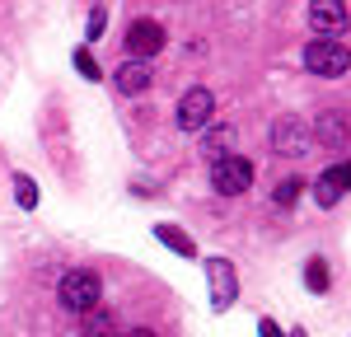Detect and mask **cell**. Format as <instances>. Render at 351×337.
<instances>
[{
	"instance_id": "6da1fadb",
	"label": "cell",
	"mask_w": 351,
	"mask_h": 337,
	"mask_svg": "<svg viewBox=\"0 0 351 337\" xmlns=\"http://www.w3.org/2000/svg\"><path fill=\"white\" fill-rule=\"evenodd\" d=\"M56 300H61L66 314H89V309H99V300H104V281H99V272H89V267H75V272L61 277Z\"/></svg>"
},
{
	"instance_id": "7a4b0ae2",
	"label": "cell",
	"mask_w": 351,
	"mask_h": 337,
	"mask_svg": "<svg viewBox=\"0 0 351 337\" xmlns=\"http://www.w3.org/2000/svg\"><path fill=\"white\" fill-rule=\"evenodd\" d=\"M304 71H309V75H324V80H337V75L351 71V52L342 47V42L314 38V42L304 47Z\"/></svg>"
},
{
	"instance_id": "3957f363",
	"label": "cell",
	"mask_w": 351,
	"mask_h": 337,
	"mask_svg": "<svg viewBox=\"0 0 351 337\" xmlns=\"http://www.w3.org/2000/svg\"><path fill=\"white\" fill-rule=\"evenodd\" d=\"M211 188L220 197H239L253 188V160H243V155H225L211 164Z\"/></svg>"
},
{
	"instance_id": "277c9868",
	"label": "cell",
	"mask_w": 351,
	"mask_h": 337,
	"mask_svg": "<svg viewBox=\"0 0 351 337\" xmlns=\"http://www.w3.org/2000/svg\"><path fill=\"white\" fill-rule=\"evenodd\" d=\"M164 42H169V33L160 19H132V28H127V56L132 61L150 66V56H160Z\"/></svg>"
},
{
	"instance_id": "5b68a950",
	"label": "cell",
	"mask_w": 351,
	"mask_h": 337,
	"mask_svg": "<svg viewBox=\"0 0 351 337\" xmlns=\"http://www.w3.org/2000/svg\"><path fill=\"white\" fill-rule=\"evenodd\" d=\"M309 145H314V140H309V127L300 122L295 112H286V117L271 122V150H276L281 160H300Z\"/></svg>"
},
{
	"instance_id": "8992f818",
	"label": "cell",
	"mask_w": 351,
	"mask_h": 337,
	"mask_svg": "<svg viewBox=\"0 0 351 337\" xmlns=\"http://www.w3.org/2000/svg\"><path fill=\"white\" fill-rule=\"evenodd\" d=\"M211 112H216V94L206 84H192L188 94H183V103H178V127L183 132H206Z\"/></svg>"
},
{
	"instance_id": "52a82bcc",
	"label": "cell",
	"mask_w": 351,
	"mask_h": 337,
	"mask_svg": "<svg viewBox=\"0 0 351 337\" xmlns=\"http://www.w3.org/2000/svg\"><path fill=\"white\" fill-rule=\"evenodd\" d=\"M206 281H211V309L225 314V309L234 305V295H239L234 262H230V258H211V262H206Z\"/></svg>"
},
{
	"instance_id": "ba28073f",
	"label": "cell",
	"mask_w": 351,
	"mask_h": 337,
	"mask_svg": "<svg viewBox=\"0 0 351 337\" xmlns=\"http://www.w3.org/2000/svg\"><path fill=\"white\" fill-rule=\"evenodd\" d=\"M309 24H314V38H328V42H337L342 33H347L351 14L342 0H314L309 5Z\"/></svg>"
},
{
	"instance_id": "9c48e42d",
	"label": "cell",
	"mask_w": 351,
	"mask_h": 337,
	"mask_svg": "<svg viewBox=\"0 0 351 337\" xmlns=\"http://www.w3.org/2000/svg\"><path fill=\"white\" fill-rule=\"evenodd\" d=\"M347 192H351V160L324 168V173H319V183H314V201H319L324 211H328V206H337Z\"/></svg>"
},
{
	"instance_id": "30bf717a",
	"label": "cell",
	"mask_w": 351,
	"mask_h": 337,
	"mask_svg": "<svg viewBox=\"0 0 351 337\" xmlns=\"http://www.w3.org/2000/svg\"><path fill=\"white\" fill-rule=\"evenodd\" d=\"M309 140H324L328 150L347 145V140H351V112H342V108L319 112V117H314V136H309Z\"/></svg>"
},
{
	"instance_id": "8fae6325",
	"label": "cell",
	"mask_w": 351,
	"mask_h": 337,
	"mask_svg": "<svg viewBox=\"0 0 351 337\" xmlns=\"http://www.w3.org/2000/svg\"><path fill=\"white\" fill-rule=\"evenodd\" d=\"M112 84H117V94L136 99V94H145V89H150V66H141V61H127V66L112 75Z\"/></svg>"
},
{
	"instance_id": "7c38bea8",
	"label": "cell",
	"mask_w": 351,
	"mask_h": 337,
	"mask_svg": "<svg viewBox=\"0 0 351 337\" xmlns=\"http://www.w3.org/2000/svg\"><path fill=\"white\" fill-rule=\"evenodd\" d=\"M234 136H239V132H234L230 122H220V127H211V132L202 136V150H206V160H211V164H216V160H225V155L234 150Z\"/></svg>"
},
{
	"instance_id": "4fadbf2b",
	"label": "cell",
	"mask_w": 351,
	"mask_h": 337,
	"mask_svg": "<svg viewBox=\"0 0 351 337\" xmlns=\"http://www.w3.org/2000/svg\"><path fill=\"white\" fill-rule=\"evenodd\" d=\"M155 239H160L164 249H173L178 258H197V244H192L188 229H178V225H155Z\"/></svg>"
},
{
	"instance_id": "5bb4252c",
	"label": "cell",
	"mask_w": 351,
	"mask_h": 337,
	"mask_svg": "<svg viewBox=\"0 0 351 337\" xmlns=\"http://www.w3.org/2000/svg\"><path fill=\"white\" fill-rule=\"evenodd\" d=\"M328 277H332V272H328L324 258H309V262H304V286H309L314 295H328V286H332Z\"/></svg>"
},
{
	"instance_id": "9a60e30c",
	"label": "cell",
	"mask_w": 351,
	"mask_h": 337,
	"mask_svg": "<svg viewBox=\"0 0 351 337\" xmlns=\"http://www.w3.org/2000/svg\"><path fill=\"white\" fill-rule=\"evenodd\" d=\"M84 337H117V323H112L108 309H89L84 314Z\"/></svg>"
},
{
	"instance_id": "2e32d148",
	"label": "cell",
	"mask_w": 351,
	"mask_h": 337,
	"mask_svg": "<svg viewBox=\"0 0 351 337\" xmlns=\"http://www.w3.org/2000/svg\"><path fill=\"white\" fill-rule=\"evenodd\" d=\"M300 188H304V183H300L295 173H291V178H281V183H276V192H271V201H276V206H295Z\"/></svg>"
},
{
	"instance_id": "e0dca14e",
	"label": "cell",
	"mask_w": 351,
	"mask_h": 337,
	"mask_svg": "<svg viewBox=\"0 0 351 337\" xmlns=\"http://www.w3.org/2000/svg\"><path fill=\"white\" fill-rule=\"evenodd\" d=\"M14 201H19L24 211H33V206H38V183L19 173V178H14Z\"/></svg>"
},
{
	"instance_id": "ac0fdd59",
	"label": "cell",
	"mask_w": 351,
	"mask_h": 337,
	"mask_svg": "<svg viewBox=\"0 0 351 337\" xmlns=\"http://www.w3.org/2000/svg\"><path fill=\"white\" fill-rule=\"evenodd\" d=\"M104 28H108V10L99 5V10H89V24H84V38L94 42V38H104Z\"/></svg>"
},
{
	"instance_id": "d6986e66",
	"label": "cell",
	"mask_w": 351,
	"mask_h": 337,
	"mask_svg": "<svg viewBox=\"0 0 351 337\" xmlns=\"http://www.w3.org/2000/svg\"><path fill=\"white\" fill-rule=\"evenodd\" d=\"M75 71H80L84 80H99V75H104V71H99V61L89 56V47H80V52H75Z\"/></svg>"
},
{
	"instance_id": "ffe728a7",
	"label": "cell",
	"mask_w": 351,
	"mask_h": 337,
	"mask_svg": "<svg viewBox=\"0 0 351 337\" xmlns=\"http://www.w3.org/2000/svg\"><path fill=\"white\" fill-rule=\"evenodd\" d=\"M258 337H286V333H281V328H276L271 319H263V323H258Z\"/></svg>"
},
{
	"instance_id": "44dd1931",
	"label": "cell",
	"mask_w": 351,
	"mask_h": 337,
	"mask_svg": "<svg viewBox=\"0 0 351 337\" xmlns=\"http://www.w3.org/2000/svg\"><path fill=\"white\" fill-rule=\"evenodd\" d=\"M117 337H155L150 328H127V333H117Z\"/></svg>"
},
{
	"instance_id": "7402d4cb",
	"label": "cell",
	"mask_w": 351,
	"mask_h": 337,
	"mask_svg": "<svg viewBox=\"0 0 351 337\" xmlns=\"http://www.w3.org/2000/svg\"><path fill=\"white\" fill-rule=\"evenodd\" d=\"M291 337H304V333H300V328H295V333H291Z\"/></svg>"
}]
</instances>
